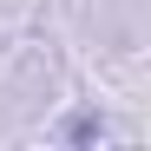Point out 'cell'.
<instances>
[{
	"mask_svg": "<svg viewBox=\"0 0 151 151\" xmlns=\"http://www.w3.org/2000/svg\"><path fill=\"white\" fill-rule=\"evenodd\" d=\"M66 138H72V145H92V138H99V118H72Z\"/></svg>",
	"mask_w": 151,
	"mask_h": 151,
	"instance_id": "cell-1",
	"label": "cell"
}]
</instances>
